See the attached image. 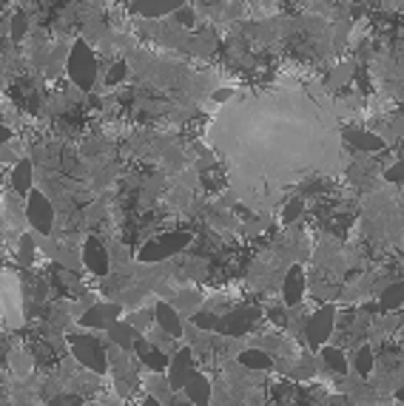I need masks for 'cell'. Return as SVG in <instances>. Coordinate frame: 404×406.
Returning a JSON list of instances; mask_svg holds the SVG:
<instances>
[{
	"mask_svg": "<svg viewBox=\"0 0 404 406\" xmlns=\"http://www.w3.org/2000/svg\"><path fill=\"white\" fill-rule=\"evenodd\" d=\"M177 23H182V26H194V12L185 9V6H179V9H177Z\"/></svg>",
	"mask_w": 404,
	"mask_h": 406,
	"instance_id": "cell-32",
	"label": "cell"
},
{
	"mask_svg": "<svg viewBox=\"0 0 404 406\" xmlns=\"http://www.w3.org/2000/svg\"><path fill=\"white\" fill-rule=\"evenodd\" d=\"M151 313H154L157 327H160L165 335H171V338H179V335H182L185 324H182V315H179V310H177V307H171L168 301H157Z\"/></svg>",
	"mask_w": 404,
	"mask_h": 406,
	"instance_id": "cell-10",
	"label": "cell"
},
{
	"mask_svg": "<svg viewBox=\"0 0 404 406\" xmlns=\"http://www.w3.org/2000/svg\"><path fill=\"white\" fill-rule=\"evenodd\" d=\"M239 364H242L245 369H253V372H265V369L274 367L271 355H265L262 350H242V353H239Z\"/></svg>",
	"mask_w": 404,
	"mask_h": 406,
	"instance_id": "cell-19",
	"label": "cell"
},
{
	"mask_svg": "<svg viewBox=\"0 0 404 406\" xmlns=\"http://www.w3.org/2000/svg\"><path fill=\"white\" fill-rule=\"evenodd\" d=\"M217 321H220V318H217L214 313H196V315H194V324H196L199 329H217Z\"/></svg>",
	"mask_w": 404,
	"mask_h": 406,
	"instance_id": "cell-27",
	"label": "cell"
},
{
	"mask_svg": "<svg viewBox=\"0 0 404 406\" xmlns=\"http://www.w3.org/2000/svg\"><path fill=\"white\" fill-rule=\"evenodd\" d=\"M379 304H381V310H398L404 304V282H393L390 287H384Z\"/></svg>",
	"mask_w": 404,
	"mask_h": 406,
	"instance_id": "cell-22",
	"label": "cell"
},
{
	"mask_svg": "<svg viewBox=\"0 0 404 406\" xmlns=\"http://www.w3.org/2000/svg\"><path fill=\"white\" fill-rule=\"evenodd\" d=\"M83 264L89 267V273H94V276H106L108 273L111 261H108V253H106V247L100 244L97 236L86 239V244H83Z\"/></svg>",
	"mask_w": 404,
	"mask_h": 406,
	"instance_id": "cell-9",
	"label": "cell"
},
{
	"mask_svg": "<svg viewBox=\"0 0 404 406\" xmlns=\"http://www.w3.org/2000/svg\"><path fill=\"white\" fill-rule=\"evenodd\" d=\"M356 372H359V375H370V372H373V353H370L367 347H362V350L356 353Z\"/></svg>",
	"mask_w": 404,
	"mask_h": 406,
	"instance_id": "cell-24",
	"label": "cell"
},
{
	"mask_svg": "<svg viewBox=\"0 0 404 406\" xmlns=\"http://www.w3.org/2000/svg\"><path fill=\"white\" fill-rule=\"evenodd\" d=\"M182 6V0H134V12L143 15V18H163L171 15Z\"/></svg>",
	"mask_w": 404,
	"mask_h": 406,
	"instance_id": "cell-16",
	"label": "cell"
},
{
	"mask_svg": "<svg viewBox=\"0 0 404 406\" xmlns=\"http://www.w3.org/2000/svg\"><path fill=\"white\" fill-rule=\"evenodd\" d=\"M9 367H12V372H18V375H29V372H32V355H29L26 350H15V353L9 355Z\"/></svg>",
	"mask_w": 404,
	"mask_h": 406,
	"instance_id": "cell-23",
	"label": "cell"
},
{
	"mask_svg": "<svg viewBox=\"0 0 404 406\" xmlns=\"http://www.w3.org/2000/svg\"><path fill=\"white\" fill-rule=\"evenodd\" d=\"M336 321V307L333 304H324V307H319L308 321H305V341L316 350V347H322L327 338L333 335V324Z\"/></svg>",
	"mask_w": 404,
	"mask_h": 406,
	"instance_id": "cell-5",
	"label": "cell"
},
{
	"mask_svg": "<svg viewBox=\"0 0 404 406\" xmlns=\"http://www.w3.org/2000/svg\"><path fill=\"white\" fill-rule=\"evenodd\" d=\"M65 341H69L75 358H77L89 372H94V375H103V372H106V367H108V353L103 350V344L97 341L94 335H77V332H72L69 338H65Z\"/></svg>",
	"mask_w": 404,
	"mask_h": 406,
	"instance_id": "cell-3",
	"label": "cell"
},
{
	"mask_svg": "<svg viewBox=\"0 0 404 406\" xmlns=\"http://www.w3.org/2000/svg\"><path fill=\"white\" fill-rule=\"evenodd\" d=\"M305 273H302V267L293 264L288 273H285V282H282V299L288 307H296L302 299H305Z\"/></svg>",
	"mask_w": 404,
	"mask_h": 406,
	"instance_id": "cell-13",
	"label": "cell"
},
{
	"mask_svg": "<svg viewBox=\"0 0 404 406\" xmlns=\"http://www.w3.org/2000/svg\"><path fill=\"white\" fill-rule=\"evenodd\" d=\"M108 338H111V344H117L120 350H134V338H137V329H134L131 321H111L108 327Z\"/></svg>",
	"mask_w": 404,
	"mask_h": 406,
	"instance_id": "cell-17",
	"label": "cell"
},
{
	"mask_svg": "<svg viewBox=\"0 0 404 406\" xmlns=\"http://www.w3.org/2000/svg\"><path fill=\"white\" fill-rule=\"evenodd\" d=\"M396 400H401V403H404V386H398V389H396Z\"/></svg>",
	"mask_w": 404,
	"mask_h": 406,
	"instance_id": "cell-34",
	"label": "cell"
},
{
	"mask_svg": "<svg viewBox=\"0 0 404 406\" xmlns=\"http://www.w3.org/2000/svg\"><path fill=\"white\" fill-rule=\"evenodd\" d=\"M211 145L228 162L231 185L251 205L259 193H271L274 205L285 185L342 165L336 111L319 86H277L236 97L217 114Z\"/></svg>",
	"mask_w": 404,
	"mask_h": 406,
	"instance_id": "cell-1",
	"label": "cell"
},
{
	"mask_svg": "<svg viewBox=\"0 0 404 406\" xmlns=\"http://www.w3.org/2000/svg\"><path fill=\"white\" fill-rule=\"evenodd\" d=\"M345 137H348V143L351 145H356L359 151H381L384 148V140L381 137H376V133H370V131H348L345 133Z\"/></svg>",
	"mask_w": 404,
	"mask_h": 406,
	"instance_id": "cell-18",
	"label": "cell"
},
{
	"mask_svg": "<svg viewBox=\"0 0 404 406\" xmlns=\"http://www.w3.org/2000/svg\"><path fill=\"white\" fill-rule=\"evenodd\" d=\"M34 261V242L32 236H20V264L29 267Z\"/></svg>",
	"mask_w": 404,
	"mask_h": 406,
	"instance_id": "cell-25",
	"label": "cell"
},
{
	"mask_svg": "<svg viewBox=\"0 0 404 406\" xmlns=\"http://www.w3.org/2000/svg\"><path fill=\"white\" fill-rule=\"evenodd\" d=\"M122 77H125V63H114L106 80H108V86H117V83H122Z\"/></svg>",
	"mask_w": 404,
	"mask_h": 406,
	"instance_id": "cell-31",
	"label": "cell"
},
{
	"mask_svg": "<svg viewBox=\"0 0 404 406\" xmlns=\"http://www.w3.org/2000/svg\"><path fill=\"white\" fill-rule=\"evenodd\" d=\"M0 182H4V176H0Z\"/></svg>",
	"mask_w": 404,
	"mask_h": 406,
	"instance_id": "cell-37",
	"label": "cell"
},
{
	"mask_svg": "<svg viewBox=\"0 0 404 406\" xmlns=\"http://www.w3.org/2000/svg\"><path fill=\"white\" fill-rule=\"evenodd\" d=\"M0 270H4V253H0Z\"/></svg>",
	"mask_w": 404,
	"mask_h": 406,
	"instance_id": "cell-35",
	"label": "cell"
},
{
	"mask_svg": "<svg viewBox=\"0 0 404 406\" xmlns=\"http://www.w3.org/2000/svg\"><path fill=\"white\" fill-rule=\"evenodd\" d=\"M120 304H111V301H103V304H91L86 313H83V318H80V324L83 327H94V329H106L114 318H120Z\"/></svg>",
	"mask_w": 404,
	"mask_h": 406,
	"instance_id": "cell-11",
	"label": "cell"
},
{
	"mask_svg": "<svg viewBox=\"0 0 404 406\" xmlns=\"http://www.w3.org/2000/svg\"><path fill=\"white\" fill-rule=\"evenodd\" d=\"M65 72H69L72 83L83 91L94 89L97 83V57L91 51V46L86 40H75L72 51H69V63H65Z\"/></svg>",
	"mask_w": 404,
	"mask_h": 406,
	"instance_id": "cell-2",
	"label": "cell"
},
{
	"mask_svg": "<svg viewBox=\"0 0 404 406\" xmlns=\"http://www.w3.org/2000/svg\"><path fill=\"white\" fill-rule=\"evenodd\" d=\"M196 301H199V299H196L194 293H179V296H177V310H182V313H191V310L196 307Z\"/></svg>",
	"mask_w": 404,
	"mask_h": 406,
	"instance_id": "cell-29",
	"label": "cell"
},
{
	"mask_svg": "<svg viewBox=\"0 0 404 406\" xmlns=\"http://www.w3.org/2000/svg\"><path fill=\"white\" fill-rule=\"evenodd\" d=\"M12 140V131L4 125V122H0V145H4V143H9Z\"/></svg>",
	"mask_w": 404,
	"mask_h": 406,
	"instance_id": "cell-33",
	"label": "cell"
},
{
	"mask_svg": "<svg viewBox=\"0 0 404 406\" xmlns=\"http://www.w3.org/2000/svg\"><path fill=\"white\" fill-rule=\"evenodd\" d=\"M12 188H15L20 196L32 190V162H29V159H20V162L15 165V171H12Z\"/></svg>",
	"mask_w": 404,
	"mask_h": 406,
	"instance_id": "cell-20",
	"label": "cell"
},
{
	"mask_svg": "<svg viewBox=\"0 0 404 406\" xmlns=\"http://www.w3.org/2000/svg\"><path fill=\"white\" fill-rule=\"evenodd\" d=\"M188 242H191L188 233H165V236H157V239H151V242L140 250V261H163V258L179 253Z\"/></svg>",
	"mask_w": 404,
	"mask_h": 406,
	"instance_id": "cell-7",
	"label": "cell"
},
{
	"mask_svg": "<svg viewBox=\"0 0 404 406\" xmlns=\"http://www.w3.org/2000/svg\"><path fill=\"white\" fill-rule=\"evenodd\" d=\"M0 313L9 321V327H18L23 321L20 313V282L15 273H4L0 270Z\"/></svg>",
	"mask_w": 404,
	"mask_h": 406,
	"instance_id": "cell-4",
	"label": "cell"
},
{
	"mask_svg": "<svg viewBox=\"0 0 404 406\" xmlns=\"http://www.w3.org/2000/svg\"><path fill=\"white\" fill-rule=\"evenodd\" d=\"M26 219H29V225H32L37 233H43V236H49L51 228H54V208H51V202H49L40 190H29Z\"/></svg>",
	"mask_w": 404,
	"mask_h": 406,
	"instance_id": "cell-6",
	"label": "cell"
},
{
	"mask_svg": "<svg viewBox=\"0 0 404 406\" xmlns=\"http://www.w3.org/2000/svg\"><path fill=\"white\" fill-rule=\"evenodd\" d=\"M191 375H194V353H191L188 347H182V350L168 361V386H171L174 392H179Z\"/></svg>",
	"mask_w": 404,
	"mask_h": 406,
	"instance_id": "cell-8",
	"label": "cell"
},
{
	"mask_svg": "<svg viewBox=\"0 0 404 406\" xmlns=\"http://www.w3.org/2000/svg\"><path fill=\"white\" fill-rule=\"evenodd\" d=\"M26 29H29V18H26L23 12H18V15L12 18V37L20 40V37L26 34Z\"/></svg>",
	"mask_w": 404,
	"mask_h": 406,
	"instance_id": "cell-26",
	"label": "cell"
},
{
	"mask_svg": "<svg viewBox=\"0 0 404 406\" xmlns=\"http://www.w3.org/2000/svg\"><path fill=\"white\" fill-rule=\"evenodd\" d=\"M322 358L330 367V372H336V375H345L348 372V358H345V353L339 347H324L322 344Z\"/></svg>",
	"mask_w": 404,
	"mask_h": 406,
	"instance_id": "cell-21",
	"label": "cell"
},
{
	"mask_svg": "<svg viewBox=\"0 0 404 406\" xmlns=\"http://www.w3.org/2000/svg\"><path fill=\"white\" fill-rule=\"evenodd\" d=\"M134 350H137V355H140V361L151 369V372H163V369H168V353L165 350H157L151 341H146V338H134Z\"/></svg>",
	"mask_w": 404,
	"mask_h": 406,
	"instance_id": "cell-12",
	"label": "cell"
},
{
	"mask_svg": "<svg viewBox=\"0 0 404 406\" xmlns=\"http://www.w3.org/2000/svg\"><path fill=\"white\" fill-rule=\"evenodd\" d=\"M253 321H256V310H234L217 321V329L225 335H242L251 329Z\"/></svg>",
	"mask_w": 404,
	"mask_h": 406,
	"instance_id": "cell-14",
	"label": "cell"
},
{
	"mask_svg": "<svg viewBox=\"0 0 404 406\" xmlns=\"http://www.w3.org/2000/svg\"><path fill=\"white\" fill-rule=\"evenodd\" d=\"M182 395H188V400L196 403V406H206V403H211L214 389H211V381H208L206 375L194 369V375H191V378L185 381V386H182Z\"/></svg>",
	"mask_w": 404,
	"mask_h": 406,
	"instance_id": "cell-15",
	"label": "cell"
},
{
	"mask_svg": "<svg viewBox=\"0 0 404 406\" xmlns=\"http://www.w3.org/2000/svg\"><path fill=\"white\" fill-rule=\"evenodd\" d=\"M302 208H305V202H302V199H291V202H288V208H285V216H282V219H285V222L299 219V216H302Z\"/></svg>",
	"mask_w": 404,
	"mask_h": 406,
	"instance_id": "cell-28",
	"label": "cell"
},
{
	"mask_svg": "<svg viewBox=\"0 0 404 406\" xmlns=\"http://www.w3.org/2000/svg\"><path fill=\"white\" fill-rule=\"evenodd\" d=\"M384 179H387V182H398V185H404V159H398L393 168H387Z\"/></svg>",
	"mask_w": 404,
	"mask_h": 406,
	"instance_id": "cell-30",
	"label": "cell"
},
{
	"mask_svg": "<svg viewBox=\"0 0 404 406\" xmlns=\"http://www.w3.org/2000/svg\"><path fill=\"white\" fill-rule=\"evenodd\" d=\"M353 4H362V0H353Z\"/></svg>",
	"mask_w": 404,
	"mask_h": 406,
	"instance_id": "cell-36",
	"label": "cell"
}]
</instances>
